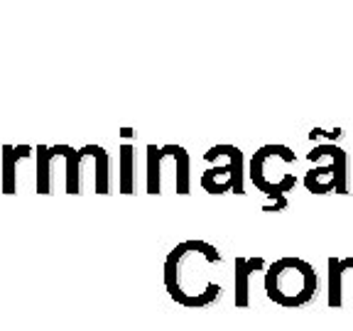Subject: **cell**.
Listing matches in <instances>:
<instances>
[{"label": "cell", "mask_w": 353, "mask_h": 331, "mask_svg": "<svg viewBox=\"0 0 353 331\" xmlns=\"http://www.w3.org/2000/svg\"><path fill=\"white\" fill-rule=\"evenodd\" d=\"M221 265V253L206 241H182L170 250L165 260L167 294L187 309H201L221 297V285L216 280V268Z\"/></svg>", "instance_id": "cell-1"}, {"label": "cell", "mask_w": 353, "mask_h": 331, "mask_svg": "<svg viewBox=\"0 0 353 331\" xmlns=\"http://www.w3.org/2000/svg\"><path fill=\"white\" fill-rule=\"evenodd\" d=\"M292 165H297V154L292 148L280 143L263 145L250 157L248 177L255 189L270 199V204H265L268 214H280L290 204L287 194L297 187V177L290 172Z\"/></svg>", "instance_id": "cell-2"}, {"label": "cell", "mask_w": 353, "mask_h": 331, "mask_svg": "<svg viewBox=\"0 0 353 331\" xmlns=\"http://www.w3.org/2000/svg\"><path fill=\"white\" fill-rule=\"evenodd\" d=\"M265 294L285 309H297L316 297V270L302 258H280L265 270Z\"/></svg>", "instance_id": "cell-3"}, {"label": "cell", "mask_w": 353, "mask_h": 331, "mask_svg": "<svg viewBox=\"0 0 353 331\" xmlns=\"http://www.w3.org/2000/svg\"><path fill=\"white\" fill-rule=\"evenodd\" d=\"M145 189L152 197L174 192H192V157L182 145H148V172H145Z\"/></svg>", "instance_id": "cell-4"}, {"label": "cell", "mask_w": 353, "mask_h": 331, "mask_svg": "<svg viewBox=\"0 0 353 331\" xmlns=\"http://www.w3.org/2000/svg\"><path fill=\"white\" fill-rule=\"evenodd\" d=\"M34 189L42 197L50 194H77L79 150L72 145H37L34 148Z\"/></svg>", "instance_id": "cell-5"}, {"label": "cell", "mask_w": 353, "mask_h": 331, "mask_svg": "<svg viewBox=\"0 0 353 331\" xmlns=\"http://www.w3.org/2000/svg\"><path fill=\"white\" fill-rule=\"evenodd\" d=\"M312 170L304 174L307 192L324 197V194H348V179H351V162L348 152L334 143H321L307 152Z\"/></svg>", "instance_id": "cell-6"}, {"label": "cell", "mask_w": 353, "mask_h": 331, "mask_svg": "<svg viewBox=\"0 0 353 331\" xmlns=\"http://www.w3.org/2000/svg\"><path fill=\"white\" fill-rule=\"evenodd\" d=\"M206 172L201 174L204 192L221 197V194H245V160L241 148L236 145H214L204 152Z\"/></svg>", "instance_id": "cell-7"}, {"label": "cell", "mask_w": 353, "mask_h": 331, "mask_svg": "<svg viewBox=\"0 0 353 331\" xmlns=\"http://www.w3.org/2000/svg\"><path fill=\"white\" fill-rule=\"evenodd\" d=\"M88 187L96 194H110V157L101 145H83L79 150L77 194H86Z\"/></svg>", "instance_id": "cell-8"}, {"label": "cell", "mask_w": 353, "mask_h": 331, "mask_svg": "<svg viewBox=\"0 0 353 331\" xmlns=\"http://www.w3.org/2000/svg\"><path fill=\"white\" fill-rule=\"evenodd\" d=\"M34 157L32 145H3L0 150V192L12 197L20 189V162Z\"/></svg>", "instance_id": "cell-9"}, {"label": "cell", "mask_w": 353, "mask_h": 331, "mask_svg": "<svg viewBox=\"0 0 353 331\" xmlns=\"http://www.w3.org/2000/svg\"><path fill=\"white\" fill-rule=\"evenodd\" d=\"M236 272H233V290H236V307H248L250 290H253V277L265 270L263 258H236Z\"/></svg>", "instance_id": "cell-10"}, {"label": "cell", "mask_w": 353, "mask_h": 331, "mask_svg": "<svg viewBox=\"0 0 353 331\" xmlns=\"http://www.w3.org/2000/svg\"><path fill=\"white\" fill-rule=\"evenodd\" d=\"M329 307H343L346 304V280H353V258H329Z\"/></svg>", "instance_id": "cell-11"}, {"label": "cell", "mask_w": 353, "mask_h": 331, "mask_svg": "<svg viewBox=\"0 0 353 331\" xmlns=\"http://www.w3.org/2000/svg\"><path fill=\"white\" fill-rule=\"evenodd\" d=\"M121 138L125 143L121 145V154H118V192L132 194L135 192V148L130 143L132 138L130 128H123Z\"/></svg>", "instance_id": "cell-12"}, {"label": "cell", "mask_w": 353, "mask_h": 331, "mask_svg": "<svg viewBox=\"0 0 353 331\" xmlns=\"http://www.w3.org/2000/svg\"><path fill=\"white\" fill-rule=\"evenodd\" d=\"M341 135V130H334V132H326V130H321V128H314V130L309 132V138L314 140V138H339Z\"/></svg>", "instance_id": "cell-13"}, {"label": "cell", "mask_w": 353, "mask_h": 331, "mask_svg": "<svg viewBox=\"0 0 353 331\" xmlns=\"http://www.w3.org/2000/svg\"><path fill=\"white\" fill-rule=\"evenodd\" d=\"M351 174H353V165H351Z\"/></svg>", "instance_id": "cell-14"}]
</instances>
